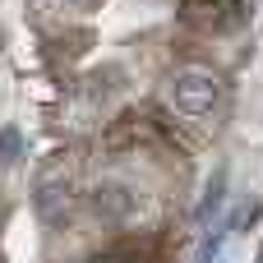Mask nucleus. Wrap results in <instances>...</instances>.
Here are the masks:
<instances>
[{
	"instance_id": "7",
	"label": "nucleus",
	"mask_w": 263,
	"mask_h": 263,
	"mask_svg": "<svg viewBox=\"0 0 263 263\" xmlns=\"http://www.w3.org/2000/svg\"><path fill=\"white\" fill-rule=\"evenodd\" d=\"M254 263H263V250H259V259H254Z\"/></svg>"
},
{
	"instance_id": "1",
	"label": "nucleus",
	"mask_w": 263,
	"mask_h": 263,
	"mask_svg": "<svg viewBox=\"0 0 263 263\" xmlns=\"http://www.w3.org/2000/svg\"><path fill=\"white\" fill-rule=\"evenodd\" d=\"M222 79L213 74V69H199V65H190V69H176L171 74V88H166V97H171V106L185 116V120H208L217 106H222Z\"/></svg>"
},
{
	"instance_id": "3",
	"label": "nucleus",
	"mask_w": 263,
	"mask_h": 263,
	"mask_svg": "<svg viewBox=\"0 0 263 263\" xmlns=\"http://www.w3.org/2000/svg\"><path fill=\"white\" fill-rule=\"evenodd\" d=\"M222 199H227V166H217V176L208 180V190H203V199H199V213H194V217H199V222H208V217L222 208Z\"/></svg>"
},
{
	"instance_id": "2",
	"label": "nucleus",
	"mask_w": 263,
	"mask_h": 263,
	"mask_svg": "<svg viewBox=\"0 0 263 263\" xmlns=\"http://www.w3.org/2000/svg\"><path fill=\"white\" fill-rule=\"evenodd\" d=\"M180 9H185L190 23H203V28L240 23V0H180Z\"/></svg>"
},
{
	"instance_id": "6",
	"label": "nucleus",
	"mask_w": 263,
	"mask_h": 263,
	"mask_svg": "<svg viewBox=\"0 0 263 263\" xmlns=\"http://www.w3.org/2000/svg\"><path fill=\"white\" fill-rule=\"evenodd\" d=\"M92 263H125L120 254H102V259H92Z\"/></svg>"
},
{
	"instance_id": "5",
	"label": "nucleus",
	"mask_w": 263,
	"mask_h": 263,
	"mask_svg": "<svg viewBox=\"0 0 263 263\" xmlns=\"http://www.w3.org/2000/svg\"><path fill=\"white\" fill-rule=\"evenodd\" d=\"M217 250H222V231H213V236L203 240V250H199V263H213V259H217Z\"/></svg>"
},
{
	"instance_id": "4",
	"label": "nucleus",
	"mask_w": 263,
	"mask_h": 263,
	"mask_svg": "<svg viewBox=\"0 0 263 263\" xmlns=\"http://www.w3.org/2000/svg\"><path fill=\"white\" fill-rule=\"evenodd\" d=\"M0 162L9 166V162H18V129L14 125H5L0 129Z\"/></svg>"
}]
</instances>
